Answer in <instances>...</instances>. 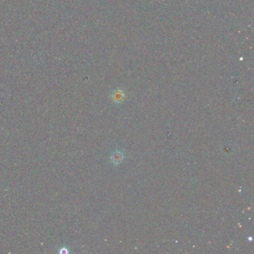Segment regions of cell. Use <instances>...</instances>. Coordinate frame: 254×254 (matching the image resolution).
Here are the masks:
<instances>
[{
  "mask_svg": "<svg viewBox=\"0 0 254 254\" xmlns=\"http://www.w3.org/2000/svg\"><path fill=\"white\" fill-rule=\"evenodd\" d=\"M122 96H123V94H122V93H115V95H114L113 99L116 102H118L122 100V99H123Z\"/></svg>",
  "mask_w": 254,
  "mask_h": 254,
  "instance_id": "obj_2",
  "label": "cell"
},
{
  "mask_svg": "<svg viewBox=\"0 0 254 254\" xmlns=\"http://www.w3.org/2000/svg\"><path fill=\"white\" fill-rule=\"evenodd\" d=\"M68 250H67V247H61V249L60 250V253H63V254H67L68 253Z\"/></svg>",
  "mask_w": 254,
  "mask_h": 254,
  "instance_id": "obj_3",
  "label": "cell"
},
{
  "mask_svg": "<svg viewBox=\"0 0 254 254\" xmlns=\"http://www.w3.org/2000/svg\"><path fill=\"white\" fill-rule=\"evenodd\" d=\"M122 159H123V154L122 153L119 151H116L112 154L111 156V160L112 163L115 164H119L120 162L122 161Z\"/></svg>",
  "mask_w": 254,
  "mask_h": 254,
  "instance_id": "obj_1",
  "label": "cell"
}]
</instances>
